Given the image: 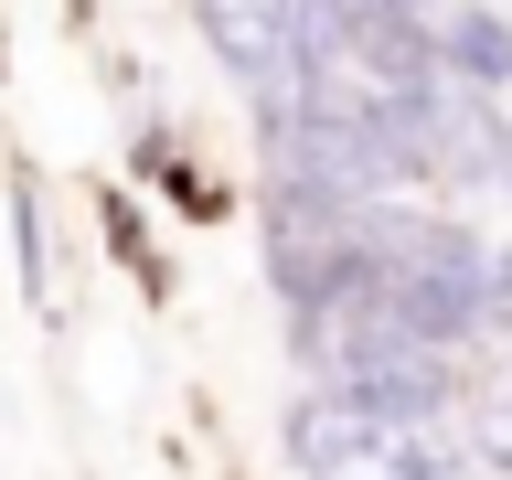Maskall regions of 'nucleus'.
<instances>
[{"mask_svg": "<svg viewBox=\"0 0 512 480\" xmlns=\"http://www.w3.org/2000/svg\"><path fill=\"white\" fill-rule=\"evenodd\" d=\"M278 438L310 480H470V459H448L427 427H395L352 395H299Z\"/></svg>", "mask_w": 512, "mask_h": 480, "instance_id": "obj_1", "label": "nucleus"}, {"mask_svg": "<svg viewBox=\"0 0 512 480\" xmlns=\"http://www.w3.org/2000/svg\"><path fill=\"white\" fill-rule=\"evenodd\" d=\"M192 11H203V43L256 96H288V22H299V0H192Z\"/></svg>", "mask_w": 512, "mask_h": 480, "instance_id": "obj_2", "label": "nucleus"}, {"mask_svg": "<svg viewBox=\"0 0 512 480\" xmlns=\"http://www.w3.org/2000/svg\"><path fill=\"white\" fill-rule=\"evenodd\" d=\"M438 75H459V86H512V22L502 11H459V22L438 32Z\"/></svg>", "mask_w": 512, "mask_h": 480, "instance_id": "obj_3", "label": "nucleus"}, {"mask_svg": "<svg viewBox=\"0 0 512 480\" xmlns=\"http://www.w3.org/2000/svg\"><path fill=\"white\" fill-rule=\"evenodd\" d=\"M11 235H22V288H32V299H54V267H43V214H32V203H11Z\"/></svg>", "mask_w": 512, "mask_h": 480, "instance_id": "obj_4", "label": "nucleus"}, {"mask_svg": "<svg viewBox=\"0 0 512 480\" xmlns=\"http://www.w3.org/2000/svg\"><path fill=\"white\" fill-rule=\"evenodd\" d=\"M491 320H512V246L491 256Z\"/></svg>", "mask_w": 512, "mask_h": 480, "instance_id": "obj_5", "label": "nucleus"}]
</instances>
